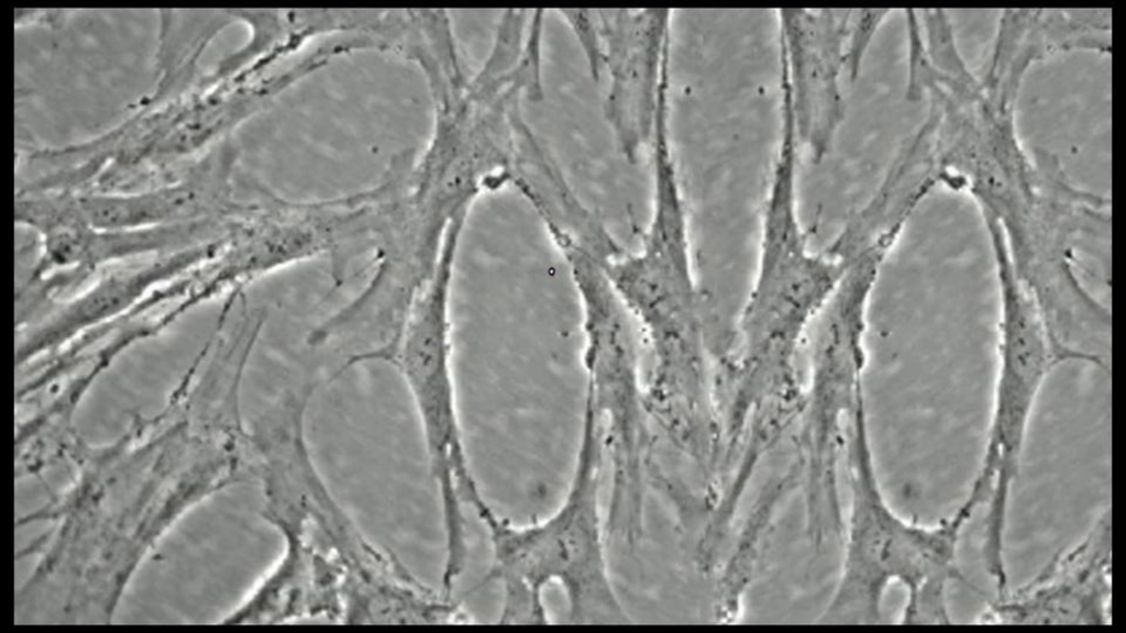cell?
Instances as JSON below:
<instances>
[{
	"instance_id": "cell-8",
	"label": "cell",
	"mask_w": 1126,
	"mask_h": 633,
	"mask_svg": "<svg viewBox=\"0 0 1126 633\" xmlns=\"http://www.w3.org/2000/svg\"><path fill=\"white\" fill-rule=\"evenodd\" d=\"M651 354L665 373H689L710 360L705 301L691 242L641 237L640 248L604 265Z\"/></svg>"
},
{
	"instance_id": "cell-16",
	"label": "cell",
	"mask_w": 1126,
	"mask_h": 633,
	"mask_svg": "<svg viewBox=\"0 0 1126 633\" xmlns=\"http://www.w3.org/2000/svg\"><path fill=\"white\" fill-rule=\"evenodd\" d=\"M893 10L851 9L846 40V76L854 81L875 34Z\"/></svg>"
},
{
	"instance_id": "cell-15",
	"label": "cell",
	"mask_w": 1126,
	"mask_h": 633,
	"mask_svg": "<svg viewBox=\"0 0 1126 633\" xmlns=\"http://www.w3.org/2000/svg\"><path fill=\"white\" fill-rule=\"evenodd\" d=\"M798 459L763 484L738 530L733 543L717 569L713 595V618L719 624L738 623L746 597L757 578L762 557L784 502L801 488Z\"/></svg>"
},
{
	"instance_id": "cell-6",
	"label": "cell",
	"mask_w": 1126,
	"mask_h": 633,
	"mask_svg": "<svg viewBox=\"0 0 1126 633\" xmlns=\"http://www.w3.org/2000/svg\"><path fill=\"white\" fill-rule=\"evenodd\" d=\"M560 253L579 301L584 396L601 424L610 476L632 484L643 477L655 440L643 402L639 326L609 280L604 260L579 248Z\"/></svg>"
},
{
	"instance_id": "cell-10",
	"label": "cell",
	"mask_w": 1126,
	"mask_h": 633,
	"mask_svg": "<svg viewBox=\"0 0 1126 633\" xmlns=\"http://www.w3.org/2000/svg\"><path fill=\"white\" fill-rule=\"evenodd\" d=\"M851 9H779L780 76L799 146L821 162L846 118L842 88Z\"/></svg>"
},
{
	"instance_id": "cell-1",
	"label": "cell",
	"mask_w": 1126,
	"mask_h": 633,
	"mask_svg": "<svg viewBox=\"0 0 1126 633\" xmlns=\"http://www.w3.org/2000/svg\"><path fill=\"white\" fill-rule=\"evenodd\" d=\"M605 457L599 419L584 397L571 478L560 504L528 524H515L488 502L475 512L489 541L486 578L501 589L498 624H551L543 598L551 584L564 591L568 624L634 622L616 592L608 566L600 499Z\"/></svg>"
},
{
	"instance_id": "cell-2",
	"label": "cell",
	"mask_w": 1126,
	"mask_h": 633,
	"mask_svg": "<svg viewBox=\"0 0 1126 633\" xmlns=\"http://www.w3.org/2000/svg\"><path fill=\"white\" fill-rule=\"evenodd\" d=\"M843 465L849 500L842 559L835 589L815 622L882 624L885 593L899 584L906 591L899 624H953L948 589L965 581L959 543L972 514L959 506L950 517L926 525L891 507L879 478L865 400L849 422Z\"/></svg>"
},
{
	"instance_id": "cell-18",
	"label": "cell",
	"mask_w": 1126,
	"mask_h": 633,
	"mask_svg": "<svg viewBox=\"0 0 1126 633\" xmlns=\"http://www.w3.org/2000/svg\"><path fill=\"white\" fill-rule=\"evenodd\" d=\"M60 10H15L16 27L23 25L57 26L67 18Z\"/></svg>"
},
{
	"instance_id": "cell-13",
	"label": "cell",
	"mask_w": 1126,
	"mask_h": 633,
	"mask_svg": "<svg viewBox=\"0 0 1126 633\" xmlns=\"http://www.w3.org/2000/svg\"><path fill=\"white\" fill-rule=\"evenodd\" d=\"M249 31L246 42L207 74L210 80L241 71H269L301 55L306 46L344 36L375 38L385 10L377 9H240L230 10Z\"/></svg>"
},
{
	"instance_id": "cell-17",
	"label": "cell",
	"mask_w": 1126,
	"mask_h": 633,
	"mask_svg": "<svg viewBox=\"0 0 1126 633\" xmlns=\"http://www.w3.org/2000/svg\"><path fill=\"white\" fill-rule=\"evenodd\" d=\"M576 37L590 76L599 80L604 71L603 41L596 10L559 9L555 11Z\"/></svg>"
},
{
	"instance_id": "cell-7",
	"label": "cell",
	"mask_w": 1126,
	"mask_h": 633,
	"mask_svg": "<svg viewBox=\"0 0 1126 633\" xmlns=\"http://www.w3.org/2000/svg\"><path fill=\"white\" fill-rule=\"evenodd\" d=\"M888 255L885 248L872 245L847 257L840 281L812 324L799 424L814 438L841 437L865 398L868 315Z\"/></svg>"
},
{
	"instance_id": "cell-14",
	"label": "cell",
	"mask_w": 1126,
	"mask_h": 633,
	"mask_svg": "<svg viewBox=\"0 0 1126 633\" xmlns=\"http://www.w3.org/2000/svg\"><path fill=\"white\" fill-rule=\"evenodd\" d=\"M200 253L187 248L165 260L137 269L117 271L69 300L29 334L19 347V362L57 347L76 334L118 315L133 306L157 281L199 262Z\"/></svg>"
},
{
	"instance_id": "cell-12",
	"label": "cell",
	"mask_w": 1126,
	"mask_h": 633,
	"mask_svg": "<svg viewBox=\"0 0 1126 633\" xmlns=\"http://www.w3.org/2000/svg\"><path fill=\"white\" fill-rule=\"evenodd\" d=\"M282 552L222 624H290L323 620L342 624L344 576L331 556L300 533L276 531Z\"/></svg>"
},
{
	"instance_id": "cell-4",
	"label": "cell",
	"mask_w": 1126,
	"mask_h": 633,
	"mask_svg": "<svg viewBox=\"0 0 1126 633\" xmlns=\"http://www.w3.org/2000/svg\"><path fill=\"white\" fill-rule=\"evenodd\" d=\"M997 296L996 364L981 460L962 506H985L982 542L1005 543L1009 503L1030 420L1045 382L1075 358L1053 337L1034 296L1015 274L1002 234L987 232Z\"/></svg>"
},
{
	"instance_id": "cell-3",
	"label": "cell",
	"mask_w": 1126,
	"mask_h": 633,
	"mask_svg": "<svg viewBox=\"0 0 1126 633\" xmlns=\"http://www.w3.org/2000/svg\"><path fill=\"white\" fill-rule=\"evenodd\" d=\"M262 518L275 530L302 534L343 571L342 624L442 625L450 599L416 577L391 552L375 545L334 497L319 471L306 421L283 415L256 440Z\"/></svg>"
},
{
	"instance_id": "cell-19",
	"label": "cell",
	"mask_w": 1126,
	"mask_h": 633,
	"mask_svg": "<svg viewBox=\"0 0 1126 633\" xmlns=\"http://www.w3.org/2000/svg\"><path fill=\"white\" fill-rule=\"evenodd\" d=\"M777 407H779V406H777ZM780 407H790V406H780ZM791 407H794V406H791ZM799 407H803V406H799ZM772 408H774V407H772ZM797 408H798V407H797ZM769 409H770V408H769ZM765 410H766V409H765ZM763 411H764V410H763ZM759 413H760V412H759ZM757 414H758V413H757ZM752 418H753V417H752ZM752 418H751V419H752ZM751 419H750V420H751ZM747 424H748V423H747ZM741 436H742V435H741ZM721 440H722V437H721ZM739 442H740V441H739ZM738 444H739V443H738ZM737 447H738V445H737ZM737 447H736V448H735V449H733L732 452H727V451H726V449L724 448V445H722V454H724V457H725L726 459H729V458H731V457H732V455L735 454V452H736Z\"/></svg>"
},
{
	"instance_id": "cell-11",
	"label": "cell",
	"mask_w": 1126,
	"mask_h": 633,
	"mask_svg": "<svg viewBox=\"0 0 1126 633\" xmlns=\"http://www.w3.org/2000/svg\"><path fill=\"white\" fill-rule=\"evenodd\" d=\"M1112 513L1107 507L1073 546L975 619L987 625H1111Z\"/></svg>"
},
{
	"instance_id": "cell-5",
	"label": "cell",
	"mask_w": 1126,
	"mask_h": 633,
	"mask_svg": "<svg viewBox=\"0 0 1126 633\" xmlns=\"http://www.w3.org/2000/svg\"><path fill=\"white\" fill-rule=\"evenodd\" d=\"M465 223H454L439 265L412 303L382 363L399 374L420 425L430 476L437 487L443 533L467 530L465 511L486 499L473 473L459 413L453 370L452 288Z\"/></svg>"
},
{
	"instance_id": "cell-9",
	"label": "cell",
	"mask_w": 1126,
	"mask_h": 633,
	"mask_svg": "<svg viewBox=\"0 0 1126 633\" xmlns=\"http://www.w3.org/2000/svg\"><path fill=\"white\" fill-rule=\"evenodd\" d=\"M608 90L604 115L621 155L637 163L650 147L670 85L671 9H596Z\"/></svg>"
}]
</instances>
